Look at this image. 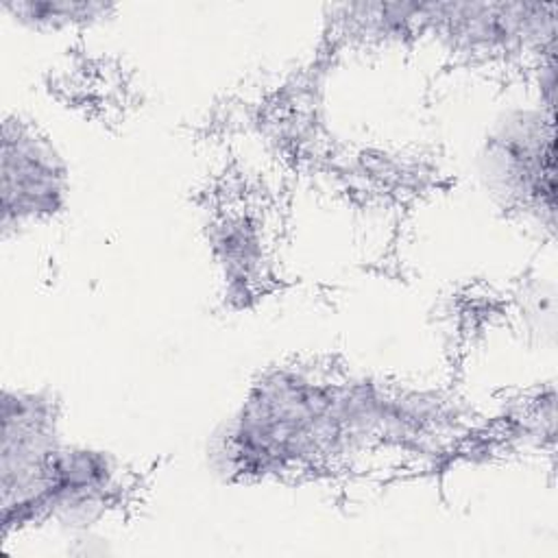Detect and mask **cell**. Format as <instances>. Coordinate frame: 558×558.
I'll list each match as a JSON object with an SVG mask.
<instances>
[{"mask_svg":"<svg viewBox=\"0 0 558 558\" xmlns=\"http://www.w3.org/2000/svg\"><path fill=\"white\" fill-rule=\"evenodd\" d=\"M61 183L63 172L44 144L35 142V137L26 133H17L13 140L4 131V220H9V216L24 218L54 211L63 194Z\"/></svg>","mask_w":558,"mask_h":558,"instance_id":"obj_1","label":"cell"}]
</instances>
